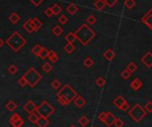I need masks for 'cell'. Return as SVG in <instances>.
Masks as SVG:
<instances>
[{
  "mask_svg": "<svg viewBox=\"0 0 152 127\" xmlns=\"http://www.w3.org/2000/svg\"><path fill=\"white\" fill-rule=\"evenodd\" d=\"M48 53H49V51H48L47 48L42 47V49H41V51H40V53H39V57L41 60H45V59L47 58Z\"/></svg>",
  "mask_w": 152,
  "mask_h": 127,
  "instance_id": "obj_26",
  "label": "cell"
},
{
  "mask_svg": "<svg viewBox=\"0 0 152 127\" xmlns=\"http://www.w3.org/2000/svg\"><path fill=\"white\" fill-rule=\"evenodd\" d=\"M18 84H19L20 86L24 87L25 85H27V81H26V79L24 78V77H22V78L18 80Z\"/></svg>",
  "mask_w": 152,
  "mask_h": 127,
  "instance_id": "obj_45",
  "label": "cell"
},
{
  "mask_svg": "<svg viewBox=\"0 0 152 127\" xmlns=\"http://www.w3.org/2000/svg\"><path fill=\"white\" fill-rule=\"evenodd\" d=\"M69 127H76V126H75V125H74V124H72V125H70V126H69Z\"/></svg>",
  "mask_w": 152,
  "mask_h": 127,
  "instance_id": "obj_52",
  "label": "cell"
},
{
  "mask_svg": "<svg viewBox=\"0 0 152 127\" xmlns=\"http://www.w3.org/2000/svg\"><path fill=\"white\" fill-rule=\"evenodd\" d=\"M39 114H37V112H33V113L30 114V116H28V120L30 122H32V123H36L38 119H39Z\"/></svg>",
  "mask_w": 152,
  "mask_h": 127,
  "instance_id": "obj_25",
  "label": "cell"
},
{
  "mask_svg": "<svg viewBox=\"0 0 152 127\" xmlns=\"http://www.w3.org/2000/svg\"><path fill=\"white\" fill-rule=\"evenodd\" d=\"M42 70L46 73H49V72H51L53 70V66L50 64V62H46L45 64L42 65L41 67Z\"/></svg>",
  "mask_w": 152,
  "mask_h": 127,
  "instance_id": "obj_27",
  "label": "cell"
},
{
  "mask_svg": "<svg viewBox=\"0 0 152 127\" xmlns=\"http://www.w3.org/2000/svg\"><path fill=\"white\" fill-rule=\"evenodd\" d=\"M103 56H104L108 61H113V60L115 59V52H114V51H113L111 48H108V49L106 51V52L103 54Z\"/></svg>",
  "mask_w": 152,
  "mask_h": 127,
  "instance_id": "obj_13",
  "label": "cell"
},
{
  "mask_svg": "<svg viewBox=\"0 0 152 127\" xmlns=\"http://www.w3.org/2000/svg\"><path fill=\"white\" fill-rule=\"evenodd\" d=\"M121 75H122V78H123L124 80H127V79H129V78H131L132 73H131L130 71H128L127 69H124V70H123Z\"/></svg>",
  "mask_w": 152,
  "mask_h": 127,
  "instance_id": "obj_37",
  "label": "cell"
},
{
  "mask_svg": "<svg viewBox=\"0 0 152 127\" xmlns=\"http://www.w3.org/2000/svg\"><path fill=\"white\" fill-rule=\"evenodd\" d=\"M52 11H53V13L54 15H58L61 12H62V7L60 5L58 4H55L52 7H51Z\"/></svg>",
  "mask_w": 152,
  "mask_h": 127,
  "instance_id": "obj_30",
  "label": "cell"
},
{
  "mask_svg": "<svg viewBox=\"0 0 152 127\" xmlns=\"http://www.w3.org/2000/svg\"><path fill=\"white\" fill-rule=\"evenodd\" d=\"M95 1H96V0H95Z\"/></svg>",
  "mask_w": 152,
  "mask_h": 127,
  "instance_id": "obj_53",
  "label": "cell"
},
{
  "mask_svg": "<svg viewBox=\"0 0 152 127\" xmlns=\"http://www.w3.org/2000/svg\"><path fill=\"white\" fill-rule=\"evenodd\" d=\"M96 21H97V19H96V17H95L94 15H90V16L87 18V23L90 24V25L95 24Z\"/></svg>",
  "mask_w": 152,
  "mask_h": 127,
  "instance_id": "obj_41",
  "label": "cell"
},
{
  "mask_svg": "<svg viewBox=\"0 0 152 127\" xmlns=\"http://www.w3.org/2000/svg\"><path fill=\"white\" fill-rule=\"evenodd\" d=\"M78 123H79V124H81L82 127H85V126L90 123V120L87 118V116H82L81 118H79Z\"/></svg>",
  "mask_w": 152,
  "mask_h": 127,
  "instance_id": "obj_32",
  "label": "cell"
},
{
  "mask_svg": "<svg viewBox=\"0 0 152 127\" xmlns=\"http://www.w3.org/2000/svg\"><path fill=\"white\" fill-rule=\"evenodd\" d=\"M148 12H149V13H151V14H152V8H150V9H149V11H148Z\"/></svg>",
  "mask_w": 152,
  "mask_h": 127,
  "instance_id": "obj_51",
  "label": "cell"
},
{
  "mask_svg": "<svg viewBox=\"0 0 152 127\" xmlns=\"http://www.w3.org/2000/svg\"><path fill=\"white\" fill-rule=\"evenodd\" d=\"M141 62L148 68H151L152 67V53L148 52L146 53L143 57L141 58Z\"/></svg>",
  "mask_w": 152,
  "mask_h": 127,
  "instance_id": "obj_7",
  "label": "cell"
},
{
  "mask_svg": "<svg viewBox=\"0 0 152 127\" xmlns=\"http://www.w3.org/2000/svg\"><path fill=\"white\" fill-rule=\"evenodd\" d=\"M58 21L62 24V25H65V24H66L67 22H68V18L65 16V15H61L59 18H58Z\"/></svg>",
  "mask_w": 152,
  "mask_h": 127,
  "instance_id": "obj_42",
  "label": "cell"
},
{
  "mask_svg": "<svg viewBox=\"0 0 152 127\" xmlns=\"http://www.w3.org/2000/svg\"><path fill=\"white\" fill-rule=\"evenodd\" d=\"M144 109L148 113H152V101H148L144 106Z\"/></svg>",
  "mask_w": 152,
  "mask_h": 127,
  "instance_id": "obj_39",
  "label": "cell"
},
{
  "mask_svg": "<svg viewBox=\"0 0 152 127\" xmlns=\"http://www.w3.org/2000/svg\"><path fill=\"white\" fill-rule=\"evenodd\" d=\"M51 85H52V87H53L55 90H57L58 88H60L61 83H60V81H59L58 79H54L53 82L51 83Z\"/></svg>",
  "mask_w": 152,
  "mask_h": 127,
  "instance_id": "obj_40",
  "label": "cell"
},
{
  "mask_svg": "<svg viewBox=\"0 0 152 127\" xmlns=\"http://www.w3.org/2000/svg\"><path fill=\"white\" fill-rule=\"evenodd\" d=\"M106 115H107V112H101L99 115H98V119L101 121V122H104V119L106 117Z\"/></svg>",
  "mask_w": 152,
  "mask_h": 127,
  "instance_id": "obj_48",
  "label": "cell"
},
{
  "mask_svg": "<svg viewBox=\"0 0 152 127\" xmlns=\"http://www.w3.org/2000/svg\"><path fill=\"white\" fill-rule=\"evenodd\" d=\"M94 6L98 11H101L103 10L106 7V3L105 0H96L94 3Z\"/></svg>",
  "mask_w": 152,
  "mask_h": 127,
  "instance_id": "obj_19",
  "label": "cell"
},
{
  "mask_svg": "<svg viewBox=\"0 0 152 127\" xmlns=\"http://www.w3.org/2000/svg\"><path fill=\"white\" fill-rule=\"evenodd\" d=\"M74 35L76 37V39L79 40V42L82 45H87L95 37L96 32L84 23L74 32Z\"/></svg>",
  "mask_w": 152,
  "mask_h": 127,
  "instance_id": "obj_2",
  "label": "cell"
},
{
  "mask_svg": "<svg viewBox=\"0 0 152 127\" xmlns=\"http://www.w3.org/2000/svg\"><path fill=\"white\" fill-rule=\"evenodd\" d=\"M41 49H42V46H41V45H39V44H36L35 46H33V47H32V54H33L34 55L39 56V53H40Z\"/></svg>",
  "mask_w": 152,
  "mask_h": 127,
  "instance_id": "obj_35",
  "label": "cell"
},
{
  "mask_svg": "<svg viewBox=\"0 0 152 127\" xmlns=\"http://www.w3.org/2000/svg\"><path fill=\"white\" fill-rule=\"evenodd\" d=\"M23 123H24V120L20 116V117H18L11 125H12L13 127H22V126L23 125Z\"/></svg>",
  "mask_w": 152,
  "mask_h": 127,
  "instance_id": "obj_31",
  "label": "cell"
},
{
  "mask_svg": "<svg viewBox=\"0 0 152 127\" xmlns=\"http://www.w3.org/2000/svg\"><path fill=\"white\" fill-rule=\"evenodd\" d=\"M73 102H74V105L77 107V108H79V109H82L83 106H85V104H86V100H85V99L83 98V97H82V96H77L74 99H73Z\"/></svg>",
  "mask_w": 152,
  "mask_h": 127,
  "instance_id": "obj_11",
  "label": "cell"
},
{
  "mask_svg": "<svg viewBox=\"0 0 152 127\" xmlns=\"http://www.w3.org/2000/svg\"><path fill=\"white\" fill-rule=\"evenodd\" d=\"M30 1L34 5V6H39L44 0H30Z\"/></svg>",
  "mask_w": 152,
  "mask_h": 127,
  "instance_id": "obj_49",
  "label": "cell"
},
{
  "mask_svg": "<svg viewBox=\"0 0 152 127\" xmlns=\"http://www.w3.org/2000/svg\"><path fill=\"white\" fill-rule=\"evenodd\" d=\"M77 96L78 93L69 85H64L60 89V91L57 93V99L58 100V102L63 106L69 105Z\"/></svg>",
  "mask_w": 152,
  "mask_h": 127,
  "instance_id": "obj_1",
  "label": "cell"
},
{
  "mask_svg": "<svg viewBox=\"0 0 152 127\" xmlns=\"http://www.w3.org/2000/svg\"><path fill=\"white\" fill-rule=\"evenodd\" d=\"M37 114H39V116H44L48 118L50 116H52L55 113V109L52 105H50L47 100H44L37 107L36 109Z\"/></svg>",
  "mask_w": 152,
  "mask_h": 127,
  "instance_id": "obj_5",
  "label": "cell"
},
{
  "mask_svg": "<svg viewBox=\"0 0 152 127\" xmlns=\"http://www.w3.org/2000/svg\"><path fill=\"white\" fill-rule=\"evenodd\" d=\"M23 29L29 33L34 32V28H33V25H32V19L25 21V23L23 24Z\"/></svg>",
  "mask_w": 152,
  "mask_h": 127,
  "instance_id": "obj_15",
  "label": "cell"
},
{
  "mask_svg": "<svg viewBox=\"0 0 152 127\" xmlns=\"http://www.w3.org/2000/svg\"><path fill=\"white\" fill-rule=\"evenodd\" d=\"M23 109L26 111L27 113L31 114V113H33V112L36 111L37 106H36V104L33 102L32 100H29L28 102L23 106Z\"/></svg>",
  "mask_w": 152,
  "mask_h": 127,
  "instance_id": "obj_10",
  "label": "cell"
},
{
  "mask_svg": "<svg viewBox=\"0 0 152 127\" xmlns=\"http://www.w3.org/2000/svg\"><path fill=\"white\" fill-rule=\"evenodd\" d=\"M124 102H126V99H125L123 96H117V97L113 100V104H114L116 108H118V109H120L121 106H122Z\"/></svg>",
  "mask_w": 152,
  "mask_h": 127,
  "instance_id": "obj_14",
  "label": "cell"
},
{
  "mask_svg": "<svg viewBox=\"0 0 152 127\" xmlns=\"http://www.w3.org/2000/svg\"><path fill=\"white\" fill-rule=\"evenodd\" d=\"M66 10H67V12L71 14V15H74L76 13L78 12V10H79V7L76 6L75 4H73V3H71V4H69L68 6H67V7H66Z\"/></svg>",
  "mask_w": 152,
  "mask_h": 127,
  "instance_id": "obj_16",
  "label": "cell"
},
{
  "mask_svg": "<svg viewBox=\"0 0 152 127\" xmlns=\"http://www.w3.org/2000/svg\"><path fill=\"white\" fill-rule=\"evenodd\" d=\"M141 21L146 25L148 28H149L152 30V14L148 12L142 18H141Z\"/></svg>",
  "mask_w": 152,
  "mask_h": 127,
  "instance_id": "obj_8",
  "label": "cell"
},
{
  "mask_svg": "<svg viewBox=\"0 0 152 127\" xmlns=\"http://www.w3.org/2000/svg\"><path fill=\"white\" fill-rule=\"evenodd\" d=\"M142 85H143V83H142L139 78H135L133 81H132V83H131V87H132L133 90L138 91V90L142 86Z\"/></svg>",
  "mask_w": 152,
  "mask_h": 127,
  "instance_id": "obj_17",
  "label": "cell"
},
{
  "mask_svg": "<svg viewBox=\"0 0 152 127\" xmlns=\"http://www.w3.org/2000/svg\"><path fill=\"white\" fill-rule=\"evenodd\" d=\"M137 68H138V66H137V64H136V63H134V62H131V63H129V64H128V66H127V68H126V69H127L128 71H130L132 74H133V73H134V72L137 70Z\"/></svg>",
  "mask_w": 152,
  "mask_h": 127,
  "instance_id": "obj_33",
  "label": "cell"
},
{
  "mask_svg": "<svg viewBox=\"0 0 152 127\" xmlns=\"http://www.w3.org/2000/svg\"><path fill=\"white\" fill-rule=\"evenodd\" d=\"M115 119H116V117H115L111 112H107V115H106V117H105L103 123H104L107 126L110 127V126H112V125L114 124Z\"/></svg>",
  "mask_w": 152,
  "mask_h": 127,
  "instance_id": "obj_9",
  "label": "cell"
},
{
  "mask_svg": "<svg viewBox=\"0 0 152 127\" xmlns=\"http://www.w3.org/2000/svg\"><path fill=\"white\" fill-rule=\"evenodd\" d=\"M114 124L115 125V127H123V124H124V123H123V121L122 119L116 118L115 121V123H114Z\"/></svg>",
  "mask_w": 152,
  "mask_h": 127,
  "instance_id": "obj_44",
  "label": "cell"
},
{
  "mask_svg": "<svg viewBox=\"0 0 152 127\" xmlns=\"http://www.w3.org/2000/svg\"><path fill=\"white\" fill-rule=\"evenodd\" d=\"M20 15L17 13H12L11 15L9 16V20L13 23V24H16L19 20H20Z\"/></svg>",
  "mask_w": 152,
  "mask_h": 127,
  "instance_id": "obj_22",
  "label": "cell"
},
{
  "mask_svg": "<svg viewBox=\"0 0 152 127\" xmlns=\"http://www.w3.org/2000/svg\"><path fill=\"white\" fill-rule=\"evenodd\" d=\"M75 50V46L73 45V44L72 43H68L65 46V51L68 54H72Z\"/></svg>",
  "mask_w": 152,
  "mask_h": 127,
  "instance_id": "obj_24",
  "label": "cell"
},
{
  "mask_svg": "<svg viewBox=\"0 0 152 127\" xmlns=\"http://www.w3.org/2000/svg\"><path fill=\"white\" fill-rule=\"evenodd\" d=\"M106 79L104 78H102V77H99V78H97V80H96V85H98V86H99V87H103L105 85H106Z\"/></svg>",
  "mask_w": 152,
  "mask_h": 127,
  "instance_id": "obj_36",
  "label": "cell"
},
{
  "mask_svg": "<svg viewBox=\"0 0 152 127\" xmlns=\"http://www.w3.org/2000/svg\"><path fill=\"white\" fill-rule=\"evenodd\" d=\"M17 71H18V68H17L15 65L12 64V65H10V66L8 67V72H9L11 75H14V74H16V73H17Z\"/></svg>",
  "mask_w": 152,
  "mask_h": 127,
  "instance_id": "obj_38",
  "label": "cell"
},
{
  "mask_svg": "<svg viewBox=\"0 0 152 127\" xmlns=\"http://www.w3.org/2000/svg\"><path fill=\"white\" fill-rule=\"evenodd\" d=\"M52 33L56 37H59L63 33V28L61 26H58V25H56V26L52 29Z\"/></svg>",
  "mask_w": 152,
  "mask_h": 127,
  "instance_id": "obj_23",
  "label": "cell"
},
{
  "mask_svg": "<svg viewBox=\"0 0 152 127\" xmlns=\"http://www.w3.org/2000/svg\"><path fill=\"white\" fill-rule=\"evenodd\" d=\"M128 114L135 122H140L142 118L146 116L147 112L144 108H142L140 104H135L133 108L130 109Z\"/></svg>",
  "mask_w": 152,
  "mask_h": 127,
  "instance_id": "obj_6",
  "label": "cell"
},
{
  "mask_svg": "<svg viewBox=\"0 0 152 127\" xmlns=\"http://www.w3.org/2000/svg\"><path fill=\"white\" fill-rule=\"evenodd\" d=\"M47 58H48V60H49L50 61L53 62V63H55V62H57V61H58V56H57V54L54 52V51H49Z\"/></svg>",
  "mask_w": 152,
  "mask_h": 127,
  "instance_id": "obj_20",
  "label": "cell"
},
{
  "mask_svg": "<svg viewBox=\"0 0 152 127\" xmlns=\"http://www.w3.org/2000/svg\"><path fill=\"white\" fill-rule=\"evenodd\" d=\"M105 3H106V6L109 7H113L117 3V0H105Z\"/></svg>",
  "mask_w": 152,
  "mask_h": 127,
  "instance_id": "obj_43",
  "label": "cell"
},
{
  "mask_svg": "<svg viewBox=\"0 0 152 127\" xmlns=\"http://www.w3.org/2000/svg\"><path fill=\"white\" fill-rule=\"evenodd\" d=\"M23 77L27 81V85H29L31 87H35L42 79V75L33 67L30 68V69L23 75Z\"/></svg>",
  "mask_w": 152,
  "mask_h": 127,
  "instance_id": "obj_4",
  "label": "cell"
},
{
  "mask_svg": "<svg viewBox=\"0 0 152 127\" xmlns=\"http://www.w3.org/2000/svg\"><path fill=\"white\" fill-rule=\"evenodd\" d=\"M49 120L48 118L47 117H44V116H39L36 124L38 125V127H47L48 124H49Z\"/></svg>",
  "mask_w": 152,
  "mask_h": 127,
  "instance_id": "obj_12",
  "label": "cell"
},
{
  "mask_svg": "<svg viewBox=\"0 0 152 127\" xmlns=\"http://www.w3.org/2000/svg\"><path fill=\"white\" fill-rule=\"evenodd\" d=\"M6 108L9 110V111H11V112H13V111H14L16 109H17V104L14 102V100H9L8 102L6 104Z\"/></svg>",
  "mask_w": 152,
  "mask_h": 127,
  "instance_id": "obj_21",
  "label": "cell"
},
{
  "mask_svg": "<svg viewBox=\"0 0 152 127\" xmlns=\"http://www.w3.org/2000/svg\"><path fill=\"white\" fill-rule=\"evenodd\" d=\"M83 64L86 68H91L94 65V61L90 58V57H87L84 61H83Z\"/></svg>",
  "mask_w": 152,
  "mask_h": 127,
  "instance_id": "obj_34",
  "label": "cell"
},
{
  "mask_svg": "<svg viewBox=\"0 0 152 127\" xmlns=\"http://www.w3.org/2000/svg\"><path fill=\"white\" fill-rule=\"evenodd\" d=\"M32 22L33 28H34V31H38L42 27V21L38 18L32 19Z\"/></svg>",
  "mask_w": 152,
  "mask_h": 127,
  "instance_id": "obj_18",
  "label": "cell"
},
{
  "mask_svg": "<svg viewBox=\"0 0 152 127\" xmlns=\"http://www.w3.org/2000/svg\"><path fill=\"white\" fill-rule=\"evenodd\" d=\"M129 109H130V105H129V103L127 102V101H126V102H124L121 106V108H120V109L123 110V111H126V110H128Z\"/></svg>",
  "mask_w": 152,
  "mask_h": 127,
  "instance_id": "obj_46",
  "label": "cell"
},
{
  "mask_svg": "<svg viewBox=\"0 0 152 127\" xmlns=\"http://www.w3.org/2000/svg\"><path fill=\"white\" fill-rule=\"evenodd\" d=\"M25 38L17 31L14 32L13 35L8 37L6 41V44L14 51V52H19V51L26 44Z\"/></svg>",
  "mask_w": 152,
  "mask_h": 127,
  "instance_id": "obj_3",
  "label": "cell"
},
{
  "mask_svg": "<svg viewBox=\"0 0 152 127\" xmlns=\"http://www.w3.org/2000/svg\"><path fill=\"white\" fill-rule=\"evenodd\" d=\"M4 44H5V42L3 41V39H1V38H0V48H1L3 45H4Z\"/></svg>",
  "mask_w": 152,
  "mask_h": 127,
  "instance_id": "obj_50",
  "label": "cell"
},
{
  "mask_svg": "<svg viewBox=\"0 0 152 127\" xmlns=\"http://www.w3.org/2000/svg\"><path fill=\"white\" fill-rule=\"evenodd\" d=\"M136 6V2L135 0H125L124 2V6L127 9H133L134 6Z\"/></svg>",
  "mask_w": 152,
  "mask_h": 127,
  "instance_id": "obj_28",
  "label": "cell"
},
{
  "mask_svg": "<svg viewBox=\"0 0 152 127\" xmlns=\"http://www.w3.org/2000/svg\"><path fill=\"white\" fill-rule=\"evenodd\" d=\"M65 40H66L67 43H72H72L76 40V37H75V35H74V33L69 32V33L65 36Z\"/></svg>",
  "mask_w": 152,
  "mask_h": 127,
  "instance_id": "obj_29",
  "label": "cell"
},
{
  "mask_svg": "<svg viewBox=\"0 0 152 127\" xmlns=\"http://www.w3.org/2000/svg\"><path fill=\"white\" fill-rule=\"evenodd\" d=\"M45 14H46L47 17H51V16H53V15H54V13H53V11H52L51 7H48V8H47V9L45 10Z\"/></svg>",
  "mask_w": 152,
  "mask_h": 127,
  "instance_id": "obj_47",
  "label": "cell"
}]
</instances>
